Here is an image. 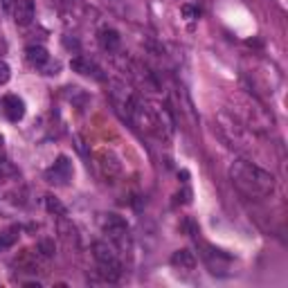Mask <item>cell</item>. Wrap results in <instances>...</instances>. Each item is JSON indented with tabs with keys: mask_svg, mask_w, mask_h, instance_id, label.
<instances>
[{
	"mask_svg": "<svg viewBox=\"0 0 288 288\" xmlns=\"http://www.w3.org/2000/svg\"><path fill=\"white\" fill-rule=\"evenodd\" d=\"M230 178L234 187L246 194L248 198H266L275 191V176L263 171L261 167L252 165L248 160H236L230 167Z\"/></svg>",
	"mask_w": 288,
	"mask_h": 288,
	"instance_id": "obj_1",
	"label": "cell"
},
{
	"mask_svg": "<svg viewBox=\"0 0 288 288\" xmlns=\"http://www.w3.org/2000/svg\"><path fill=\"white\" fill-rule=\"evenodd\" d=\"M93 257L95 261L99 263V273L104 275L106 281H117L122 275V263L120 259H117V252L115 248L110 243H106V241H95L93 243Z\"/></svg>",
	"mask_w": 288,
	"mask_h": 288,
	"instance_id": "obj_2",
	"label": "cell"
},
{
	"mask_svg": "<svg viewBox=\"0 0 288 288\" xmlns=\"http://www.w3.org/2000/svg\"><path fill=\"white\" fill-rule=\"evenodd\" d=\"M101 230H104L106 236H108L117 248L131 246V230H128V223L124 221L120 214H104V218H101Z\"/></svg>",
	"mask_w": 288,
	"mask_h": 288,
	"instance_id": "obj_3",
	"label": "cell"
},
{
	"mask_svg": "<svg viewBox=\"0 0 288 288\" xmlns=\"http://www.w3.org/2000/svg\"><path fill=\"white\" fill-rule=\"evenodd\" d=\"M72 173H75V169H72V162L68 156H59L56 158V162L52 167L48 169V180L50 183H56V185H68L72 180Z\"/></svg>",
	"mask_w": 288,
	"mask_h": 288,
	"instance_id": "obj_4",
	"label": "cell"
},
{
	"mask_svg": "<svg viewBox=\"0 0 288 288\" xmlns=\"http://www.w3.org/2000/svg\"><path fill=\"white\" fill-rule=\"evenodd\" d=\"M3 110L9 122H20L25 117V101L16 95H7V97H3Z\"/></svg>",
	"mask_w": 288,
	"mask_h": 288,
	"instance_id": "obj_5",
	"label": "cell"
},
{
	"mask_svg": "<svg viewBox=\"0 0 288 288\" xmlns=\"http://www.w3.org/2000/svg\"><path fill=\"white\" fill-rule=\"evenodd\" d=\"M34 0H16V7H14V20L16 25H30L34 20Z\"/></svg>",
	"mask_w": 288,
	"mask_h": 288,
	"instance_id": "obj_6",
	"label": "cell"
},
{
	"mask_svg": "<svg viewBox=\"0 0 288 288\" xmlns=\"http://www.w3.org/2000/svg\"><path fill=\"white\" fill-rule=\"evenodd\" d=\"M70 68L75 72H79V75H86V77H95V79H104L99 75V68L93 63L90 59H86V56H77V59L70 61Z\"/></svg>",
	"mask_w": 288,
	"mask_h": 288,
	"instance_id": "obj_7",
	"label": "cell"
},
{
	"mask_svg": "<svg viewBox=\"0 0 288 288\" xmlns=\"http://www.w3.org/2000/svg\"><path fill=\"white\" fill-rule=\"evenodd\" d=\"M99 167H101V173H104L106 178H115L117 173L122 171V167H120V162H117V158L113 156V153H106V151H101L99 153Z\"/></svg>",
	"mask_w": 288,
	"mask_h": 288,
	"instance_id": "obj_8",
	"label": "cell"
},
{
	"mask_svg": "<svg viewBox=\"0 0 288 288\" xmlns=\"http://www.w3.org/2000/svg\"><path fill=\"white\" fill-rule=\"evenodd\" d=\"M171 263L180 270H194L196 268V257L194 252L187 250V248H183V250H176L171 257Z\"/></svg>",
	"mask_w": 288,
	"mask_h": 288,
	"instance_id": "obj_9",
	"label": "cell"
},
{
	"mask_svg": "<svg viewBox=\"0 0 288 288\" xmlns=\"http://www.w3.org/2000/svg\"><path fill=\"white\" fill-rule=\"evenodd\" d=\"M25 59L30 61L34 68H43L50 61V54L45 48H41V45H30V48L25 50Z\"/></svg>",
	"mask_w": 288,
	"mask_h": 288,
	"instance_id": "obj_10",
	"label": "cell"
},
{
	"mask_svg": "<svg viewBox=\"0 0 288 288\" xmlns=\"http://www.w3.org/2000/svg\"><path fill=\"white\" fill-rule=\"evenodd\" d=\"M120 34H117V30H113V27H104V30H99V43L104 50H108V52H113V50L120 48Z\"/></svg>",
	"mask_w": 288,
	"mask_h": 288,
	"instance_id": "obj_11",
	"label": "cell"
},
{
	"mask_svg": "<svg viewBox=\"0 0 288 288\" xmlns=\"http://www.w3.org/2000/svg\"><path fill=\"white\" fill-rule=\"evenodd\" d=\"M18 234H20V228H11L7 232H0V252L14 246L18 241Z\"/></svg>",
	"mask_w": 288,
	"mask_h": 288,
	"instance_id": "obj_12",
	"label": "cell"
},
{
	"mask_svg": "<svg viewBox=\"0 0 288 288\" xmlns=\"http://www.w3.org/2000/svg\"><path fill=\"white\" fill-rule=\"evenodd\" d=\"M45 207H48L50 214H56V216H65V214H68L65 205L56 198V196H45Z\"/></svg>",
	"mask_w": 288,
	"mask_h": 288,
	"instance_id": "obj_13",
	"label": "cell"
},
{
	"mask_svg": "<svg viewBox=\"0 0 288 288\" xmlns=\"http://www.w3.org/2000/svg\"><path fill=\"white\" fill-rule=\"evenodd\" d=\"M38 252L43 257H52L54 255V241L52 239H41L38 241Z\"/></svg>",
	"mask_w": 288,
	"mask_h": 288,
	"instance_id": "obj_14",
	"label": "cell"
},
{
	"mask_svg": "<svg viewBox=\"0 0 288 288\" xmlns=\"http://www.w3.org/2000/svg\"><path fill=\"white\" fill-rule=\"evenodd\" d=\"M9 77H11V70H9V65L5 63V61H0V86H5V83L9 81Z\"/></svg>",
	"mask_w": 288,
	"mask_h": 288,
	"instance_id": "obj_15",
	"label": "cell"
},
{
	"mask_svg": "<svg viewBox=\"0 0 288 288\" xmlns=\"http://www.w3.org/2000/svg\"><path fill=\"white\" fill-rule=\"evenodd\" d=\"M183 16H185L187 20H194V18H198V9H196V7H189V5H185V7H183Z\"/></svg>",
	"mask_w": 288,
	"mask_h": 288,
	"instance_id": "obj_16",
	"label": "cell"
},
{
	"mask_svg": "<svg viewBox=\"0 0 288 288\" xmlns=\"http://www.w3.org/2000/svg\"><path fill=\"white\" fill-rule=\"evenodd\" d=\"M63 43H65V48H70V50H79V43L75 41V38H72V41L70 38H63Z\"/></svg>",
	"mask_w": 288,
	"mask_h": 288,
	"instance_id": "obj_17",
	"label": "cell"
},
{
	"mask_svg": "<svg viewBox=\"0 0 288 288\" xmlns=\"http://www.w3.org/2000/svg\"><path fill=\"white\" fill-rule=\"evenodd\" d=\"M11 3H14V0H3V7L9 11V9H11Z\"/></svg>",
	"mask_w": 288,
	"mask_h": 288,
	"instance_id": "obj_18",
	"label": "cell"
},
{
	"mask_svg": "<svg viewBox=\"0 0 288 288\" xmlns=\"http://www.w3.org/2000/svg\"><path fill=\"white\" fill-rule=\"evenodd\" d=\"M3 142H5V138H3V135H0V146H3Z\"/></svg>",
	"mask_w": 288,
	"mask_h": 288,
	"instance_id": "obj_19",
	"label": "cell"
}]
</instances>
